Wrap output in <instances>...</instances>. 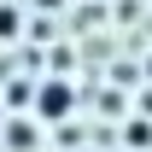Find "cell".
<instances>
[{
	"label": "cell",
	"instance_id": "6da1fadb",
	"mask_svg": "<svg viewBox=\"0 0 152 152\" xmlns=\"http://www.w3.org/2000/svg\"><path fill=\"white\" fill-rule=\"evenodd\" d=\"M70 105H76V94H70V76H47V82L35 88V111L47 117V123L70 117Z\"/></svg>",
	"mask_w": 152,
	"mask_h": 152
},
{
	"label": "cell",
	"instance_id": "7a4b0ae2",
	"mask_svg": "<svg viewBox=\"0 0 152 152\" xmlns=\"http://www.w3.org/2000/svg\"><path fill=\"white\" fill-rule=\"evenodd\" d=\"M6 146L12 152H35V129L29 123H6Z\"/></svg>",
	"mask_w": 152,
	"mask_h": 152
},
{
	"label": "cell",
	"instance_id": "3957f363",
	"mask_svg": "<svg viewBox=\"0 0 152 152\" xmlns=\"http://www.w3.org/2000/svg\"><path fill=\"white\" fill-rule=\"evenodd\" d=\"M23 35V12L18 6H0V41H18Z\"/></svg>",
	"mask_w": 152,
	"mask_h": 152
},
{
	"label": "cell",
	"instance_id": "277c9868",
	"mask_svg": "<svg viewBox=\"0 0 152 152\" xmlns=\"http://www.w3.org/2000/svg\"><path fill=\"white\" fill-rule=\"evenodd\" d=\"M6 105H35V88H29V82H12V88H6Z\"/></svg>",
	"mask_w": 152,
	"mask_h": 152
},
{
	"label": "cell",
	"instance_id": "5b68a950",
	"mask_svg": "<svg viewBox=\"0 0 152 152\" xmlns=\"http://www.w3.org/2000/svg\"><path fill=\"white\" fill-rule=\"evenodd\" d=\"M129 140H134V146H146V140H152V129H146V117H134V123H129Z\"/></svg>",
	"mask_w": 152,
	"mask_h": 152
},
{
	"label": "cell",
	"instance_id": "8992f818",
	"mask_svg": "<svg viewBox=\"0 0 152 152\" xmlns=\"http://www.w3.org/2000/svg\"><path fill=\"white\" fill-rule=\"evenodd\" d=\"M146 76H152V58H146Z\"/></svg>",
	"mask_w": 152,
	"mask_h": 152
}]
</instances>
